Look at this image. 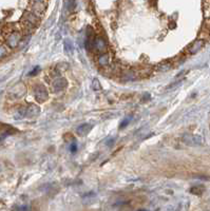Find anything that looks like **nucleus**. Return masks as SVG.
<instances>
[{"label":"nucleus","mask_w":210,"mask_h":211,"mask_svg":"<svg viewBox=\"0 0 210 211\" xmlns=\"http://www.w3.org/2000/svg\"><path fill=\"white\" fill-rule=\"evenodd\" d=\"M34 97L37 101V103H44L49 98V92L48 89L44 85H37L34 87Z\"/></svg>","instance_id":"obj_1"},{"label":"nucleus","mask_w":210,"mask_h":211,"mask_svg":"<svg viewBox=\"0 0 210 211\" xmlns=\"http://www.w3.org/2000/svg\"><path fill=\"white\" fill-rule=\"evenodd\" d=\"M182 142L185 145L188 146H202L204 144V139L201 135H196V134H185L182 137Z\"/></svg>","instance_id":"obj_2"},{"label":"nucleus","mask_w":210,"mask_h":211,"mask_svg":"<svg viewBox=\"0 0 210 211\" xmlns=\"http://www.w3.org/2000/svg\"><path fill=\"white\" fill-rule=\"evenodd\" d=\"M68 87V82L65 77H56L53 79L52 84H51V89H52V92L54 93H60L63 91H65Z\"/></svg>","instance_id":"obj_3"},{"label":"nucleus","mask_w":210,"mask_h":211,"mask_svg":"<svg viewBox=\"0 0 210 211\" xmlns=\"http://www.w3.org/2000/svg\"><path fill=\"white\" fill-rule=\"evenodd\" d=\"M20 40H21V34L17 31H11L5 37V41L10 48H16L20 43Z\"/></svg>","instance_id":"obj_4"},{"label":"nucleus","mask_w":210,"mask_h":211,"mask_svg":"<svg viewBox=\"0 0 210 211\" xmlns=\"http://www.w3.org/2000/svg\"><path fill=\"white\" fill-rule=\"evenodd\" d=\"M23 21H24L25 27H37L39 25V18L36 16L33 13H25L24 16H23Z\"/></svg>","instance_id":"obj_5"},{"label":"nucleus","mask_w":210,"mask_h":211,"mask_svg":"<svg viewBox=\"0 0 210 211\" xmlns=\"http://www.w3.org/2000/svg\"><path fill=\"white\" fill-rule=\"evenodd\" d=\"M94 50L98 54L108 52V44H107L106 40L102 37H100V36H96L94 38Z\"/></svg>","instance_id":"obj_6"},{"label":"nucleus","mask_w":210,"mask_h":211,"mask_svg":"<svg viewBox=\"0 0 210 211\" xmlns=\"http://www.w3.org/2000/svg\"><path fill=\"white\" fill-rule=\"evenodd\" d=\"M25 92H27V88H25L24 85L18 84V85H16L14 88L11 89L10 92H8V95H10V97H12V98L16 99V98L22 97L23 95L25 94Z\"/></svg>","instance_id":"obj_7"},{"label":"nucleus","mask_w":210,"mask_h":211,"mask_svg":"<svg viewBox=\"0 0 210 211\" xmlns=\"http://www.w3.org/2000/svg\"><path fill=\"white\" fill-rule=\"evenodd\" d=\"M205 46V40L203 39H196L195 41H193L190 46L188 48V53L189 54H195V53L200 52Z\"/></svg>","instance_id":"obj_8"},{"label":"nucleus","mask_w":210,"mask_h":211,"mask_svg":"<svg viewBox=\"0 0 210 211\" xmlns=\"http://www.w3.org/2000/svg\"><path fill=\"white\" fill-rule=\"evenodd\" d=\"M40 113V108L35 104H31L27 107V112H25V117L27 118H33V117L38 116Z\"/></svg>","instance_id":"obj_9"},{"label":"nucleus","mask_w":210,"mask_h":211,"mask_svg":"<svg viewBox=\"0 0 210 211\" xmlns=\"http://www.w3.org/2000/svg\"><path fill=\"white\" fill-rule=\"evenodd\" d=\"M92 130V125L88 123H81L77 127L76 129V133L78 136H87L88 134L91 132Z\"/></svg>","instance_id":"obj_10"},{"label":"nucleus","mask_w":210,"mask_h":211,"mask_svg":"<svg viewBox=\"0 0 210 211\" xmlns=\"http://www.w3.org/2000/svg\"><path fill=\"white\" fill-rule=\"evenodd\" d=\"M97 61H98V63H99V66H102V67H107V66L111 62L110 54H109L108 52L102 53V54H99V56H98Z\"/></svg>","instance_id":"obj_11"},{"label":"nucleus","mask_w":210,"mask_h":211,"mask_svg":"<svg viewBox=\"0 0 210 211\" xmlns=\"http://www.w3.org/2000/svg\"><path fill=\"white\" fill-rule=\"evenodd\" d=\"M63 50L68 55L73 54V52H74V44H73L72 40L69 39V38L65 39V41H63Z\"/></svg>","instance_id":"obj_12"},{"label":"nucleus","mask_w":210,"mask_h":211,"mask_svg":"<svg viewBox=\"0 0 210 211\" xmlns=\"http://www.w3.org/2000/svg\"><path fill=\"white\" fill-rule=\"evenodd\" d=\"M170 69H172V65H171L170 61H164V62H160L156 66L155 70L158 72H167Z\"/></svg>","instance_id":"obj_13"},{"label":"nucleus","mask_w":210,"mask_h":211,"mask_svg":"<svg viewBox=\"0 0 210 211\" xmlns=\"http://www.w3.org/2000/svg\"><path fill=\"white\" fill-rule=\"evenodd\" d=\"M205 191V188L204 186H194L190 189V192L194 195H202Z\"/></svg>","instance_id":"obj_14"},{"label":"nucleus","mask_w":210,"mask_h":211,"mask_svg":"<svg viewBox=\"0 0 210 211\" xmlns=\"http://www.w3.org/2000/svg\"><path fill=\"white\" fill-rule=\"evenodd\" d=\"M25 112H27V108L25 107H20V108L17 110L16 114L14 115L15 119H21L23 117H25Z\"/></svg>","instance_id":"obj_15"},{"label":"nucleus","mask_w":210,"mask_h":211,"mask_svg":"<svg viewBox=\"0 0 210 211\" xmlns=\"http://www.w3.org/2000/svg\"><path fill=\"white\" fill-rule=\"evenodd\" d=\"M92 89H93L94 91L102 90V85H100L99 80H98L97 78H95V79L92 80Z\"/></svg>","instance_id":"obj_16"},{"label":"nucleus","mask_w":210,"mask_h":211,"mask_svg":"<svg viewBox=\"0 0 210 211\" xmlns=\"http://www.w3.org/2000/svg\"><path fill=\"white\" fill-rule=\"evenodd\" d=\"M8 55V50L2 43H0V58H3L4 56Z\"/></svg>","instance_id":"obj_17"},{"label":"nucleus","mask_w":210,"mask_h":211,"mask_svg":"<svg viewBox=\"0 0 210 211\" xmlns=\"http://www.w3.org/2000/svg\"><path fill=\"white\" fill-rule=\"evenodd\" d=\"M187 73H188V71H182L181 73H179L175 76V79H184V78H185V75Z\"/></svg>","instance_id":"obj_18"},{"label":"nucleus","mask_w":210,"mask_h":211,"mask_svg":"<svg viewBox=\"0 0 210 211\" xmlns=\"http://www.w3.org/2000/svg\"><path fill=\"white\" fill-rule=\"evenodd\" d=\"M75 1L74 0H69V2H68V8H69V11H73L75 8Z\"/></svg>","instance_id":"obj_19"},{"label":"nucleus","mask_w":210,"mask_h":211,"mask_svg":"<svg viewBox=\"0 0 210 211\" xmlns=\"http://www.w3.org/2000/svg\"><path fill=\"white\" fill-rule=\"evenodd\" d=\"M40 71V68L39 67H36V68H34V70L32 72H30L29 73V75L30 76H34V75H36V74H38V72Z\"/></svg>","instance_id":"obj_20"},{"label":"nucleus","mask_w":210,"mask_h":211,"mask_svg":"<svg viewBox=\"0 0 210 211\" xmlns=\"http://www.w3.org/2000/svg\"><path fill=\"white\" fill-rule=\"evenodd\" d=\"M76 150H77L76 144H75V142L71 144V145H70V151H71V152H72V153H75V152H76Z\"/></svg>","instance_id":"obj_21"},{"label":"nucleus","mask_w":210,"mask_h":211,"mask_svg":"<svg viewBox=\"0 0 210 211\" xmlns=\"http://www.w3.org/2000/svg\"><path fill=\"white\" fill-rule=\"evenodd\" d=\"M129 121H130V119H126V120H124L123 123H121V126H119V127H121V129H123L124 127H126V126H127L128 123H129Z\"/></svg>","instance_id":"obj_22"},{"label":"nucleus","mask_w":210,"mask_h":211,"mask_svg":"<svg viewBox=\"0 0 210 211\" xmlns=\"http://www.w3.org/2000/svg\"><path fill=\"white\" fill-rule=\"evenodd\" d=\"M16 209L17 210H29L30 208L27 207V206H22V207H17Z\"/></svg>","instance_id":"obj_23"}]
</instances>
